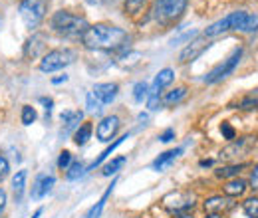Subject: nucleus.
I'll list each match as a JSON object with an SVG mask.
<instances>
[{
	"label": "nucleus",
	"mask_w": 258,
	"mask_h": 218,
	"mask_svg": "<svg viewBox=\"0 0 258 218\" xmlns=\"http://www.w3.org/2000/svg\"><path fill=\"white\" fill-rule=\"evenodd\" d=\"M82 42L90 50H117L127 42V32L111 24H94L84 32Z\"/></svg>",
	"instance_id": "1"
},
{
	"label": "nucleus",
	"mask_w": 258,
	"mask_h": 218,
	"mask_svg": "<svg viewBox=\"0 0 258 218\" xmlns=\"http://www.w3.org/2000/svg\"><path fill=\"white\" fill-rule=\"evenodd\" d=\"M230 30L246 32V34L258 30V16L248 14V12H230L225 18H221L219 22L211 24L205 30V38H215V36H221V34Z\"/></svg>",
	"instance_id": "2"
},
{
	"label": "nucleus",
	"mask_w": 258,
	"mask_h": 218,
	"mask_svg": "<svg viewBox=\"0 0 258 218\" xmlns=\"http://www.w3.org/2000/svg\"><path fill=\"white\" fill-rule=\"evenodd\" d=\"M52 28L58 32L60 36L66 38H76V36H84V32L88 30V22L82 16H76L68 10H60L52 16Z\"/></svg>",
	"instance_id": "3"
},
{
	"label": "nucleus",
	"mask_w": 258,
	"mask_h": 218,
	"mask_svg": "<svg viewBox=\"0 0 258 218\" xmlns=\"http://www.w3.org/2000/svg\"><path fill=\"white\" fill-rule=\"evenodd\" d=\"M46 8H48L46 0H22L20 2L18 10H20V18L24 20L26 28H36L42 22Z\"/></svg>",
	"instance_id": "4"
},
{
	"label": "nucleus",
	"mask_w": 258,
	"mask_h": 218,
	"mask_svg": "<svg viewBox=\"0 0 258 218\" xmlns=\"http://www.w3.org/2000/svg\"><path fill=\"white\" fill-rule=\"evenodd\" d=\"M240 58H242V48H236L226 60H223V63H219L217 67H213V69L205 76V82H207V84H219L221 80L228 78V76L234 71V67L238 65Z\"/></svg>",
	"instance_id": "5"
},
{
	"label": "nucleus",
	"mask_w": 258,
	"mask_h": 218,
	"mask_svg": "<svg viewBox=\"0 0 258 218\" xmlns=\"http://www.w3.org/2000/svg\"><path fill=\"white\" fill-rule=\"evenodd\" d=\"M187 4H189V0H157L155 18L159 22H173L185 12Z\"/></svg>",
	"instance_id": "6"
},
{
	"label": "nucleus",
	"mask_w": 258,
	"mask_h": 218,
	"mask_svg": "<svg viewBox=\"0 0 258 218\" xmlns=\"http://www.w3.org/2000/svg\"><path fill=\"white\" fill-rule=\"evenodd\" d=\"M76 60V54L72 50H54V52H48L42 62H40V69L50 74V71H56V69H64L66 65Z\"/></svg>",
	"instance_id": "7"
},
{
	"label": "nucleus",
	"mask_w": 258,
	"mask_h": 218,
	"mask_svg": "<svg viewBox=\"0 0 258 218\" xmlns=\"http://www.w3.org/2000/svg\"><path fill=\"white\" fill-rule=\"evenodd\" d=\"M175 80V71L171 69V67H165L161 69L157 76H155V82H153V86H151V90H149V109H157L159 107V103H161V99H159V95L161 92Z\"/></svg>",
	"instance_id": "8"
},
{
	"label": "nucleus",
	"mask_w": 258,
	"mask_h": 218,
	"mask_svg": "<svg viewBox=\"0 0 258 218\" xmlns=\"http://www.w3.org/2000/svg\"><path fill=\"white\" fill-rule=\"evenodd\" d=\"M117 131H119V117L109 115V117H103V119L97 123L96 135H97V139H99V141L109 143V141L117 135Z\"/></svg>",
	"instance_id": "9"
},
{
	"label": "nucleus",
	"mask_w": 258,
	"mask_h": 218,
	"mask_svg": "<svg viewBox=\"0 0 258 218\" xmlns=\"http://www.w3.org/2000/svg\"><path fill=\"white\" fill-rule=\"evenodd\" d=\"M195 196L189 192H173L169 196H165V206L169 210H175V212H183L187 208H193Z\"/></svg>",
	"instance_id": "10"
},
{
	"label": "nucleus",
	"mask_w": 258,
	"mask_h": 218,
	"mask_svg": "<svg viewBox=\"0 0 258 218\" xmlns=\"http://www.w3.org/2000/svg\"><path fill=\"white\" fill-rule=\"evenodd\" d=\"M256 135L254 137H244V139H238L234 143H230L221 155L225 159H230V157H238V155H246L254 145H256Z\"/></svg>",
	"instance_id": "11"
},
{
	"label": "nucleus",
	"mask_w": 258,
	"mask_h": 218,
	"mask_svg": "<svg viewBox=\"0 0 258 218\" xmlns=\"http://www.w3.org/2000/svg\"><path fill=\"white\" fill-rule=\"evenodd\" d=\"M52 187H54V177H50V175H42V177L36 179L30 196H32L34 200H40V198H44V196L52 190Z\"/></svg>",
	"instance_id": "12"
},
{
	"label": "nucleus",
	"mask_w": 258,
	"mask_h": 218,
	"mask_svg": "<svg viewBox=\"0 0 258 218\" xmlns=\"http://www.w3.org/2000/svg\"><path fill=\"white\" fill-rule=\"evenodd\" d=\"M117 90H119V88H117V84H97L92 94L99 99V103H101V105H105V103H111V101L115 99Z\"/></svg>",
	"instance_id": "13"
},
{
	"label": "nucleus",
	"mask_w": 258,
	"mask_h": 218,
	"mask_svg": "<svg viewBox=\"0 0 258 218\" xmlns=\"http://www.w3.org/2000/svg\"><path fill=\"white\" fill-rule=\"evenodd\" d=\"M207 46H209V44H205V42H201V40L193 42L191 46H187V48L181 52V56H179V62H181V63L193 62L197 56H201V52H203Z\"/></svg>",
	"instance_id": "14"
},
{
	"label": "nucleus",
	"mask_w": 258,
	"mask_h": 218,
	"mask_svg": "<svg viewBox=\"0 0 258 218\" xmlns=\"http://www.w3.org/2000/svg\"><path fill=\"white\" fill-rule=\"evenodd\" d=\"M228 206H230V202L226 198H223V196H213V198H209L205 202V210L211 212V214H221Z\"/></svg>",
	"instance_id": "15"
},
{
	"label": "nucleus",
	"mask_w": 258,
	"mask_h": 218,
	"mask_svg": "<svg viewBox=\"0 0 258 218\" xmlns=\"http://www.w3.org/2000/svg\"><path fill=\"white\" fill-rule=\"evenodd\" d=\"M183 153V149H173V151H167V153H163L159 155L155 161H153V169H157V171H163L165 167H169L177 157Z\"/></svg>",
	"instance_id": "16"
},
{
	"label": "nucleus",
	"mask_w": 258,
	"mask_h": 218,
	"mask_svg": "<svg viewBox=\"0 0 258 218\" xmlns=\"http://www.w3.org/2000/svg\"><path fill=\"white\" fill-rule=\"evenodd\" d=\"M185 97H187V88H185V86H179V88H175L173 92H169V94L163 97V103L171 107V105H177V103H181Z\"/></svg>",
	"instance_id": "17"
},
{
	"label": "nucleus",
	"mask_w": 258,
	"mask_h": 218,
	"mask_svg": "<svg viewBox=\"0 0 258 218\" xmlns=\"http://www.w3.org/2000/svg\"><path fill=\"white\" fill-rule=\"evenodd\" d=\"M238 109H244V111H254L258 109V88L248 92L240 101H238Z\"/></svg>",
	"instance_id": "18"
},
{
	"label": "nucleus",
	"mask_w": 258,
	"mask_h": 218,
	"mask_svg": "<svg viewBox=\"0 0 258 218\" xmlns=\"http://www.w3.org/2000/svg\"><path fill=\"white\" fill-rule=\"evenodd\" d=\"M24 185H26V171H18L16 177L12 179V188H14V198H16V202L22 200Z\"/></svg>",
	"instance_id": "19"
},
{
	"label": "nucleus",
	"mask_w": 258,
	"mask_h": 218,
	"mask_svg": "<svg viewBox=\"0 0 258 218\" xmlns=\"http://www.w3.org/2000/svg\"><path fill=\"white\" fill-rule=\"evenodd\" d=\"M248 188L246 185V181H242V179H234V181H228L225 185V192L228 196H240V194H244V190Z\"/></svg>",
	"instance_id": "20"
},
{
	"label": "nucleus",
	"mask_w": 258,
	"mask_h": 218,
	"mask_svg": "<svg viewBox=\"0 0 258 218\" xmlns=\"http://www.w3.org/2000/svg\"><path fill=\"white\" fill-rule=\"evenodd\" d=\"M113 187H115V181L111 183V187H109L105 192H103V194H101V198L97 200L96 206H92V208H90V212H88V216H86V218H99V214H101V210H103V206H105V202H107V198H109V194H111Z\"/></svg>",
	"instance_id": "21"
},
{
	"label": "nucleus",
	"mask_w": 258,
	"mask_h": 218,
	"mask_svg": "<svg viewBox=\"0 0 258 218\" xmlns=\"http://www.w3.org/2000/svg\"><path fill=\"white\" fill-rule=\"evenodd\" d=\"M82 111H64L62 113V121L66 123V129H64V133H70L76 125L82 121Z\"/></svg>",
	"instance_id": "22"
},
{
	"label": "nucleus",
	"mask_w": 258,
	"mask_h": 218,
	"mask_svg": "<svg viewBox=\"0 0 258 218\" xmlns=\"http://www.w3.org/2000/svg\"><path fill=\"white\" fill-rule=\"evenodd\" d=\"M125 139H127V135H123V137L115 139V141H113V143H111V145H109V147H107V149H105V151H103V153H101V155H99V157L96 159V161H94V165H92L90 169H96L97 165H101V163H103V161H105L107 157L111 155V153H113V151H115V149H117V147H119V145H121V143H123Z\"/></svg>",
	"instance_id": "23"
},
{
	"label": "nucleus",
	"mask_w": 258,
	"mask_h": 218,
	"mask_svg": "<svg viewBox=\"0 0 258 218\" xmlns=\"http://www.w3.org/2000/svg\"><path fill=\"white\" fill-rule=\"evenodd\" d=\"M90 137H92V123H84L78 131H76L74 141H76V145H86Z\"/></svg>",
	"instance_id": "24"
},
{
	"label": "nucleus",
	"mask_w": 258,
	"mask_h": 218,
	"mask_svg": "<svg viewBox=\"0 0 258 218\" xmlns=\"http://www.w3.org/2000/svg\"><path fill=\"white\" fill-rule=\"evenodd\" d=\"M125 165V157H117V159H113V161H109L105 167H103V175L105 177H111V175H115L117 173V169H121Z\"/></svg>",
	"instance_id": "25"
},
{
	"label": "nucleus",
	"mask_w": 258,
	"mask_h": 218,
	"mask_svg": "<svg viewBox=\"0 0 258 218\" xmlns=\"http://www.w3.org/2000/svg\"><path fill=\"white\" fill-rule=\"evenodd\" d=\"M84 175H86L84 163L76 161V163H72V165L68 167V179H70V181H76V179H80V177H84Z\"/></svg>",
	"instance_id": "26"
},
{
	"label": "nucleus",
	"mask_w": 258,
	"mask_h": 218,
	"mask_svg": "<svg viewBox=\"0 0 258 218\" xmlns=\"http://www.w3.org/2000/svg\"><path fill=\"white\" fill-rule=\"evenodd\" d=\"M244 165H228V167H223V169H219L217 171V177H221V179H228V177H234V175H238L240 173V169H242Z\"/></svg>",
	"instance_id": "27"
},
{
	"label": "nucleus",
	"mask_w": 258,
	"mask_h": 218,
	"mask_svg": "<svg viewBox=\"0 0 258 218\" xmlns=\"http://www.w3.org/2000/svg\"><path fill=\"white\" fill-rule=\"evenodd\" d=\"M147 95H149V88H147V84L145 82H139V84H135V88H133V97H135V101H143V99H147Z\"/></svg>",
	"instance_id": "28"
},
{
	"label": "nucleus",
	"mask_w": 258,
	"mask_h": 218,
	"mask_svg": "<svg viewBox=\"0 0 258 218\" xmlns=\"http://www.w3.org/2000/svg\"><path fill=\"white\" fill-rule=\"evenodd\" d=\"M244 214L248 218H258V198H248L244 202Z\"/></svg>",
	"instance_id": "29"
},
{
	"label": "nucleus",
	"mask_w": 258,
	"mask_h": 218,
	"mask_svg": "<svg viewBox=\"0 0 258 218\" xmlns=\"http://www.w3.org/2000/svg\"><path fill=\"white\" fill-rule=\"evenodd\" d=\"M36 109H34L32 105H24L22 107V123L24 125H32L36 121Z\"/></svg>",
	"instance_id": "30"
},
{
	"label": "nucleus",
	"mask_w": 258,
	"mask_h": 218,
	"mask_svg": "<svg viewBox=\"0 0 258 218\" xmlns=\"http://www.w3.org/2000/svg\"><path fill=\"white\" fill-rule=\"evenodd\" d=\"M145 4H147V0H127L125 10H127V14H137Z\"/></svg>",
	"instance_id": "31"
},
{
	"label": "nucleus",
	"mask_w": 258,
	"mask_h": 218,
	"mask_svg": "<svg viewBox=\"0 0 258 218\" xmlns=\"http://www.w3.org/2000/svg\"><path fill=\"white\" fill-rule=\"evenodd\" d=\"M88 109L92 113H99L101 111V103H99V99L94 94H88Z\"/></svg>",
	"instance_id": "32"
},
{
	"label": "nucleus",
	"mask_w": 258,
	"mask_h": 218,
	"mask_svg": "<svg viewBox=\"0 0 258 218\" xmlns=\"http://www.w3.org/2000/svg\"><path fill=\"white\" fill-rule=\"evenodd\" d=\"M70 165H72V153H70V151H62V153H60V159H58V167L68 171Z\"/></svg>",
	"instance_id": "33"
},
{
	"label": "nucleus",
	"mask_w": 258,
	"mask_h": 218,
	"mask_svg": "<svg viewBox=\"0 0 258 218\" xmlns=\"http://www.w3.org/2000/svg\"><path fill=\"white\" fill-rule=\"evenodd\" d=\"M221 133L225 135V139H228V141H232V139H234V129H232L228 123L221 125Z\"/></svg>",
	"instance_id": "34"
},
{
	"label": "nucleus",
	"mask_w": 258,
	"mask_h": 218,
	"mask_svg": "<svg viewBox=\"0 0 258 218\" xmlns=\"http://www.w3.org/2000/svg\"><path fill=\"white\" fill-rule=\"evenodd\" d=\"M40 101H42V103H44V107H46V117H50L52 107H54V101H52L50 97H40Z\"/></svg>",
	"instance_id": "35"
},
{
	"label": "nucleus",
	"mask_w": 258,
	"mask_h": 218,
	"mask_svg": "<svg viewBox=\"0 0 258 218\" xmlns=\"http://www.w3.org/2000/svg\"><path fill=\"white\" fill-rule=\"evenodd\" d=\"M6 173H8V161L4 157H0V181L6 177Z\"/></svg>",
	"instance_id": "36"
},
{
	"label": "nucleus",
	"mask_w": 258,
	"mask_h": 218,
	"mask_svg": "<svg viewBox=\"0 0 258 218\" xmlns=\"http://www.w3.org/2000/svg\"><path fill=\"white\" fill-rule=\"evenodd\" d=\"M173 137H175V131H173V129H167V131L163 133V135L159 137V139H161L163 143H169V141H171Z\"/></svg>",
	"instance_id": "37"
},
{
	"label": "nucleus",
	"mask_w": 258,
	"mask_h": 218,
	"mask_svg": "<svg viewBox=\"0 0 258 218\" xmlns=\"http://www.w3.org/2000/svg\"><path fill=\"white\" fill-rule=\"evenodd\" d=\"M250 185H252V188H258V165L254 167V171L250 175Z\"/></svg>",
	"instance_id": "38"
},
{
	"label": "nucleus",
	"mask_w": 258,
	"mask_h": 218,
	"mask_svg": "<svg viewBox=\"0 0 258 218\" xmlns=\"http://www.w3.org/2000/svg\"><path fill=\"white\" fill-rule=\"evenodd\" d=\"M4 206H6V192H4L2 188H0V214H2Z\"/></svg>",
	"instance_id": "39"
},
{
	"label": "nucleus",
	"mask_w": 258,
	"mask_h": 218,
	"mask_svg": "<svg viewBox=\"0 0 258 218\" xmlns=\"http://www.w3.org/2000/svg\"><path fill=\"white\" fill-rule=\"evenodd\" d=\"M66 80H68V76H60V78H54L52 82H54V84H62V82H66Z\"/></svg>",
	"instance_id": "40"
},
{
	"label": "nucleus",
	"mask_w": 258,
	"mask_h": 218,
	"mask_svg": "<svg viewBox=\"0 0 258 218\" xmlns=\"http://www.w3.org/2000/svg\"><path fill=\"white\" fill-rule=\"evenodd\" d=\"M213 165V161H201V167H211Z\"/></svg>",
	"instance_id": "41"
},
{
	"label": "nucleus",
	"mask_w": 258,
	"mask_h": 218,
	"mask_svg": "<svg viewBox=\"0 0 258 218\" xmlns=\"http://www.w3.org/2000/svg\"><path fill=\"white\" fill-rule=\"evenodd\" d=\"M175 218H193L191 214H187V212H183V214H179V216H175Z\"/></svg>",
	"instance_id": "42"
},
{
	"label": "nucleus",
	"mask_w": 258,
	"mask_h": 218,
	"mask_svg": "<svg viewBox=\"0 0 258 218\" xmlns=\"http://www.w3.org/2000/svg\"><path fill=\"white\" fill-rule=\"evenodd\" d=\"M40 214H42V210H36V212H34V216H32V218H40Z\"/></svg>",
	"instance_id": "43"
},
{
	"label": "nucleus",
	"mask_w": 258,
	"mask_h": 218,
	"mask_svg": "<svg viewBox=\"0 0 258 218\" xmlns=\"http://www.w3.org/2000/svg\"><path fill=\"white\" fill-rule=\"evenodd\" d=\"M207 218H221V216H219V214H211V212H209V214H207Z\"/></svg>",
	"instance_id": "44"
}]
</instances>
